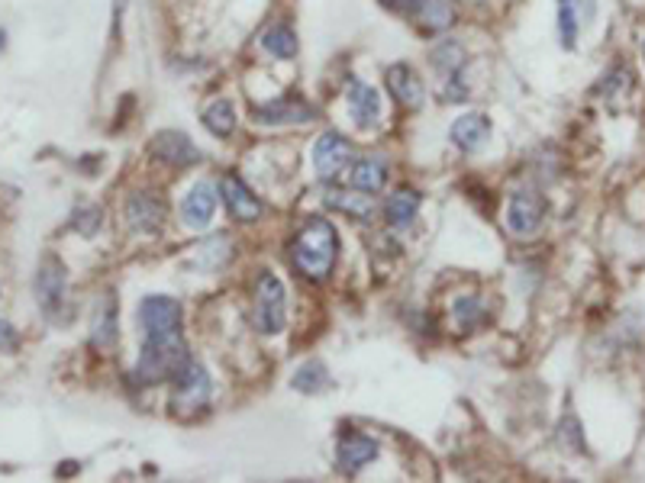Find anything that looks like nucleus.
I'll return each instance as SVG.
<instances>
[{"instance_id": "f257e3e1", "label": "nucleus", "mask_w": 645, "mask_h": 483, "mask_svg": "<svg viewBox=\"0 0 645 483\" xmlns=\"http://www.w3.org/2000/svg\"><path fill=\"white\" fill-rule=\"evenodd\" d=\"M339 255V236L326 219H307L291 245V258L307 281H326Z\"/></svg>"}, {"instance_id": "f03ea898", "label": "nucleus", "mask_w": 645, "mask_h": 483, "mask_svg": "<svg viewBox=\"0 0 645 483\" xmlns=\"http://www.w3.org/2000/svg\"><path fill=\"white\" fill-rule=\"evenodd\" d=\"M188 345H184L181 332L175 335H152L142 345V355L139 364L133 371V380L142 387H152V384H162V380H171L188 361Z\"/></svg>"}, {"instance_id": "7ed1b4c3", "label": "nucleus", "mask_w": 645, "mask_h": 483, "mask_svg": "<svg viewBox=\"0 0 645 483\" xmlns=\"http://www.w3.org/2000/svg\"><path fill=\"white\" fill-rule=\"evenodd\" d=\"M284 284L271 271H262L255 281V313L252 322L262 335H278L288 319V303H284Z\"/></svg>"}, {"instance_id": "20e7f679", "label": "nucleus", "mask_w": 645, "mask_h": 483, "mask_svg": "<svg viewBox=\"0 0 645 483\" xmlns=\"http://www.w3.org/2000/svg\"><path fill=\"white\" fill-rule=\"evenodd\" d=\"M171 384H175L178 413H197V409L207 406V400H210V377L194 358L184 361V368L171 377Z\"/></svg>"}, {"instance_id": "39448f33", "label": "nucleus", "mask_w": 645, "mask_h": 483, "mask_svg": "<svg viewBox=\"0 0 645 483\" xmlns=\"http://www.w3.org/2000/svg\"><path fill=\"white\" fill-rule=\"evenodd\" d=\"M542 219H546V197L536 194V190H520L513 194L507 203V229L513 236H533L539 232Z\"/></svg>"}, {"instance_id": "423d86ee", "label": "nucleus", "mask_w": 645, "mask_h": 483, "mask_svg": "<svg viewBox=\"0 0 645 483\" xmlns=\"http://www.w3.org/2000/svg\"><path fill=\"white\" fill-rule=\"evenodd\" d=\"M139 322L146 339H152V335H175L181 332V306L171 297H146L139 303Z\"/></svg>"}, {"instance_id": "0eeeda50", "label": "nucleus", "mask_w": 645, "mask_h": 483, "mask_svg": "<svg viewBox=\"0 0 645 483\" xmlns=\"http://www.w3.org/2000/svg\"><path fill=\"white\" fill-rule=\"evenodd\" d=\"M252 116L262 126H288V123L317 120V110L300 97H278V100H268V104H258L252 110Z\"/></svg>"}, {"instance_id": "6e6552de", "label": "nucleus", "mask_w": 645, "mask_h": 483, "mask_svg": "<svg viewBox=\"0 0 645 483\" xmlns=\"http://www.w3.org/2000/svg\"><path fill=\"white\" fill-rule=\"evenodd\" d=\"M349 158H352V145L339 133H323L317 139V145H313V168H317L323 181H333L336 174H342V168L349 165Z\"/></svg>"}, {"instance_id": "1a4fd4ad", "label": "nucleus", "mask_w": 645, "mask_h": 483, "mask_svg": "<svg viewBox=\"0 0 645 483\" xmlns=\"http://www.w3.org/2000/svg\"><path fill=\"white\" fill-rule=\"evenodd\" d=\"M378 458V442L375 438H368V435H358V432H352V435H346L339 442V448H336V464H339V471L342 474H349V477H355V474H362L365 467Z\"/></svg>"}, {"instance_id": "9d476101", "label": "nucleus", "mask_w": 645, "mask_h": 483, "mask_svg": "<svg viewBox=\"0 0 645 483\" xmlns=\"http://www.w3.org/2000/svg\"><path fill=\"white\" fill-rule=\"evenodd\" d=\"M346 104L352 120L362 126V129H375L378 126V116H381V94L375 91L371 84L349 78L346 84Z\"/></svg>"}, {"instance_id": "9b49d317", "label": "nucleus", "mask_w": 645, "mask_h": 483, "mask_svg": "<svg viewBox=\"0 0 645 483\" xmlns=\"http://www.w3.org/2000/svg\"><path fill=\"white\" fill-rule=\"evenodd\" d=\"M213 213H217V190H213V184H207V181H197L188 190V194H184V200H181L184 226L204 229V226H210Z\"/></svg>"}, {"instance_id": "f8f14e48", "label": "nucleus", "mask_w": 645, "mask_h": 483, "mask_svg": "<svg viewBox=\"0 0 645 483\" xmlns=\"http://www.w3.org/2000/svg\"><path fill=\"white\" fill-rule=\"evenodd\" d=\"M220 190H223L226 210L233 213L239 223H255V219L262 216V203H258V197L246 187V181H239L236 174H223Z\"/></svg>"}, {"instance_id": "ddd939ff", "label": "nucleus", "mask_w": 645, "mask_h": 483, "mask_svg": "<svg viewBox=\"0 0 645 483\" xmlns=\"http://www.w3.org/2000/svg\"><path fill=\"white\" fill-rule=\"evenodd\" d=\"M152 152L159 161H165V165L171 168H188L194 165V161H200V152L194 149V142L178 133V129H168V133H159L152 139Z\"/></svg>"}, {"instance_id": "4468645a", "label": "nucleus", "mask_w": 645, "mask_h": 483, "mask_svg": "<svg viewBox=\"0 0 645 483\" xmlns=\"http://www.w3.org/2000/svg\"><path fill=\"white\" fill-rule=\"evenodd\" d=\"M126 223L136 232H155L165 223V203L155 194H149V190L133 194L126 203Z\"/></svg>"}, {"instance_id": "2eb2a0df", "label": "nucleus", "mask_w": 645, "mask_h": 483, "mask_svg": "<svg viewBox=\"0 0 645 483\" xmlns=\"http://www.w3.org/2000/svg\"><path fill=\"white\" fill-rule=\"evenodd\" d=\"M597 13V0H558V33L562 42L571 49L581 33V26H587Z\"/></svg>"}, {"instance_id": "dca6fc26", "label": "nucleus", "mask_w": 645, "mask_h": 483, "mask_svg": "<svg viewBox=\"0 0 645 483\" xmlns=\"http://www.w3.org/2000/svg\"><path fill=\"white\" fill-rule=\"evenodd\" d=\"M397 7L413 13V17L420 20V26L429 29V33H439V29L452 26V20H455L452 0H397Z\"/></svg>"}, {"instance_id": "f3484780", "label": "nucleus", "mask_w": 645, "mask_h": 483, "mask_svg": "<svg viewBox=\"0 0 645 483\" xmlns=\"http://www.w3.org/2000/svg\"><path fill=\"white\" fill-rule=\"evenodd\" d=\"M36 294L46 313H55V306L65 300V268L59 258L42 261L39 277H36Z\"/></svg>"}, {"instance_id": "a211bd4d", "label": "nucleus", "mask_w": 645, "mask_h": 483, "mask_svg": "<svg viewBox=\"0 0 645 483\" xmlns=\"http://www.w3.org/2000/svg\"><path fill=\"white\" fill-rule=\"evenodd\" d=\"M487 136H491V120L484 113H465L452 123V142L465 152L481 149Z\"/></svg>"}, {"instance_id": "6ab92c4d", "label": "nucleus", "mask_w": 645, "mask_h": 483, "mask_svg": "<svg viewBox=\"0 0 645 483\" xmlns=\"http://www.w3.org/2000/svg\"><path fill=\"white\" fill-rule=\"evenodd\" d=\"M387 91H391L404 107H420L423 81L410 65H394V68H387Z\"/></svg>"}, {"instance_id": "aec40b11", "label": "nucleus", "mask_w": 645, "mask_h": 483, "mask_svg": "<svg viewBox=\"0 0 645 483\" xmlns=\"http://www.w3.org/2000/svg\"><path fill=\"white\" fill-rule=\"evenodd\" d=\"M417 213H420V194L417 190H410V187H400V190H394L391 197H387V203H384V216H387V223L391 226H410L413 219H417Z\"/></svg>"}, {"instance_id": "412c9836", "label": "nucleus", "mask_w": 645, "mask_h": 483, "mask_svg": "<svg viewBox=\"0 0 645 483\" xmlns=\"http://www.w3.org/2000/svg\"><path fill=\"white\" fill-rule=\"evenodd\" d=\"M365 190H352V194H346V190H333V194H326V203L333 210H339V213H349V216H355L358 223H371L375 219V200L371 197H362Z\"/></svg>"}, {"instance_id": "4be33fe9", "label": "nucleus", "mask_w": 645, "mask_h": 483, "mask_svg": "<svg viewBox=\"0 0 645 483\" xmlns=\"http://www.w3.org/2000/svg\"><path fill=\"white\" fill-rule=\"evenodd\" d=\"M204 126H207L217 139L233 136V133H236V110H233V104H229L226 97H220V100H213V104H207V110H204Z\"/></svg>"}, {"instance_id": "5701e85b", "label": "nucleus", "mask_w": 645, "mask_h": 483, "mask_svg": "<svg viewBox=\"0 0 645 483\" xmlns=\"http://www.w3.org/2000/svg\"><path fill=\"white\" fill-rule=\"evenodd\" d=\"M384 181H387V168H384L381 158H362V161H355V168H352V187L365 190V194H378V190L384 187Z\"/></svg>"}, {"instance_id": "b1692460", "label": "nucleus", "mask_w": 645, "mask_h": 483, "mask_svg": "<svg viewBox=\"0 0 645 483\" xmlns=\"http://www.w3.org/2000/svg\"><path fill=\"white\" fill-rule=\"evenodd\" d=\"M262 49L275 58H294L297 55V36L288 23H271L262 36Z\"/></svg>"}, {"instance_id": "393cba45", "label": "nucleus", "mask_w": 645, "mask_h": 483, "mask_svg": "<svg viewBox=\"0 0 645 483\" xmlns=\"http://www.w3.org/2000/svg\"><path fill=\"white\" fill-rule=\"evenodd\" d=\"M326 384H329V377H326V368L320 361H307L304 368L294 371V387L300 393H320Z\"/></svg>"}, {"instance_id": "a878e982", "label": "nucleus", "mask_w": 645, "mask_h": 483, "mask_svg": "<svg viewBox=\"0 0 645 483\" xmlns=\"http://www.w3.org/2000/svg\"><path fill=\"white\" fill-rule=\"evenodd\" d=\"M462 62H465V52L458 42H442V46L433 52V65H436L439 75H449V71L455 75V71H462Z\"/></svg>"}, {"instance_id": "bb28decb", "label": "nucleus", "mask_w": 645, "mask_h": 483, "mask_svg": "<svg viewBox=\"0 0 645 483\" xmlns=\"http://www.w3.org/2000/svg\"><path fill=\"white\" fill-rule=\"evenodd\" d=\"M100 223H104V213H100V207H94V203H84V207L75 210V216H71V226H75V232H81V236H97L100 232Z\"/></svg>"}, {"instance_id": "cd10ccee", "label": "nucleus", "mask_w": 645, "mask_h": 483, "mask_svg": "<svg viewBox=\"0 0 645 483\" xmlns=\"http://www.w3.org/2000/svg\"><path fill=\"white\" fill-rule=\"evenodd\" d=\"M455 319L462 322L465 329H478L481 322L487 319V313H484V303L478 300V297H462L455 303Z\"/></svg>"}, {"instance_id": "c85d7f7f", "label": "nucleus", "mask_w": 645, "mask_h": 483, "mask_svg": "<svg viewBox=\"0 0 645 483\" xmlns=\"http://www.w3.org/2000/svg\"><path fill=\"white\" fill-rule=\"evenodd\" d=\"M113 335H117V310H113V303L107 300L100 306V319H97V329H94V342L97 345H110Z\"/></svg>"}, {"instance_id": "c756f323", "label": "nucleus", "mask_w": 645, "mask_h": 483, "mask_svg": "<svg viewBox=\"0 0 645 483\" xmlns=\"http://www.w3.org/2000/svg\"><path fill=\"white\" fill-rule=\"evenodd\" d=\"M17 345V332H13L10 322L0 319V348H13Z\"/></svg>"}, {"instance_id": "7c9ffc66", "label": "nucleus", "mask_w": 645, "mask_h": 483, "mask_svg": "<svg viewBox=\"0 0 645 483\" xmlns=\"http://www.w3.org/2000/svg\"><path fill=\"white\" fill-rule=\"evenodd\" d=\"M0 46H4V33H0Z\"/></svg>"}]
</instances>
